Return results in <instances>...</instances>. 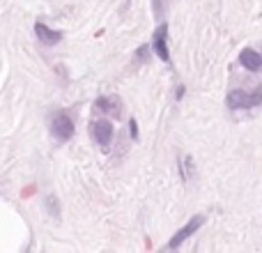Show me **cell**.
Returning a JSON list of instances; mask_svg holds the SVG:
<instances>
[{"label":"cell","mask_w":262,"mask_h":253,"mask_svg":"<svg viewBox=\"0 0 262 253\" xmlns=\"http://www.w3.org/2000/svg\"><path fill=\"white\" fill-rule=\"evenodd\" d=\"M226 104H228V109H230V111H249V109H255V106L262 104V88H255L253 92H246V90H232V92H228Z\"/></svg>","instance_id":"cell-1"},{"label":"cell","mask_w":262,"mask_h":253,"mask_svg":"<svg viewBox=\"0 0 262 253\" xmlns=\"http://www.w3.org/2000/svg\"><path fill=\"white\" fill-rule=\"evenodd\" d=\"M90 136L101 147H108V143L113 140V124H111L108 120H95V122L90 124Z\"/></svg>","instance_id":"cell-4"},{"label":"cell","mask_w":262,"mask_h":253,"mask_svg":"<svg viewBox=\"0 0 262 253\" xmlns=\"http://www.w3.org/2000/svg\"><path fill=\"white\" fill-rule=\"evenodd\" d=\"M129 131H131V138H138V124H136L134 118H131V122H129Z\"/></svg>","instance_id":"cell-10"},{"label":"cell","mask_w":262,"mask_h":253,"mask_svg":"<svg viewBox=\"0 0 262 253\" xmlns=\"http://www.w3.org/2000/svg\"><path fill=\"white\" fill-rule=\"evenodd\" d=\"M97 109L108 113V115H113V118H120V115H122V104H120L118 97H99V99H97Z\"/></svg>","instance_id":"cell-8"},{"label":"cell","mask_w":262,"mask_h":253,"mask_svg":"<svg viewBox=\"0 0 262 253\" xmlns=\"http://www.w3.org/2000/svg\"><path fill=\"white\" fill-rule=\"evenodd\" d=\"M180 163H182V177H184V180H191V175H193L191 157H180Z\"/></svg>","instance_id":"cell-9"},{"label":"cell","mask_w":262,"mask_h":253,"mask_svg":"<svg viewBox=\"0 0 262 253\" xmlns=\"http://www.w3.org/2000/svg\"><path fill=\"white\" fill-rule=\"evenodd\" d=\"M239 62H242V67H246L249 72H260L262 69V55L253 49H242Z\"/></svg>","instance_id":"cell-7"},{"label":"cell","mask_w":262,"mask_h":253,"mask_svg":"<svg viewBox=\"0 0 262 253\" xmlns=\"http://www.w3.org/2000/svg\"><path fill=\"white\" fill-rule=\"evenodd\" d=\"M203 223H205V214H195V217H191V221L186 223L184 228H180V230H177L175 235H172V240L168 242L166 251H168V249H177V246H180V244H184V242L189 240V237L193 235V233L198 230L200 226H203Z\"/></svg>","instance_id":"cell-2"},{"label":"cell","mask_w":262,"mask_h":253,"mask_svg":"<svg viewBox=\"0 0 262 253\" xmlns=\"http://www.w3.org/2000/svg\"><path fill=\"white\" fill-rule=\"evenodd\" d=\"M35 35L39 37V41L41 44H46V46H53V44H58V41L62 39V32L51 30L46 23H35Z\"/></svg>","instance_id":"cell-6"},{"label":"cell","mask_w":262,"mask_h":253,"mask_svg":"<svg viewBox=\"0 0 262 253\" xmlns=\"http://www.w3.org/2000/svg\"><path fill=\"white\" fill-rule=\"evenodd\" d=\"M51 134L55 136L58 140H69L74 136V122L67 113H55L53 120H51Z\"/></svg>","instance_id":"cell-3"},{"label":"cell","mask_w":262,"mask_h":253,"mask_svg":"<svg viewBox=\"0 0 262 253\" xmlns=\"http://www.w3.org/2000/svg\"><path fill=\"white\" fill-rule=\"evenodd\" d=\"M152 46H154L157 55L163 60V62H170V51H168V26L166 23H161V26L154 30Z\"/></svg>","instance_id":"cell-5"}]
</instances>
